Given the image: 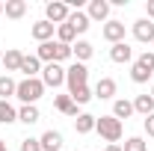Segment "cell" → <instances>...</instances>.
Instances as JSON below:
<instances>
[{
    "instance_id": "1",
    "label": "cell",
    "mask_w": 154,
    "mask_h": 151,
    "mask_svg": "<svg viewBox=\"0 0 154 151\" xmlns=\"http://www.w3.org/2000/svg\"><path fill=\"white\" fill-rule=\"evenodd\" d=\"M38 62H62V59L71 57V45H62V42H42L38 45Z\"/></svg>"
},
{
    "instance_id": "2",
    "label": "cell",
    "mask_w": 154,
    "mask_h": 151,
    "mask_svg": "<svg viewBox=\"0 0 154 151\" xmlns=\"http://www.w3.org/2000/svg\"><path fill=\"white\" fill-rule=\"evenodd\" d=\"M95 131L101 133V139H107L110 145H119V139H122V122L116 119V116H101L95 122Z\"/></svg>"
},
{
    "instance_id": "3",
    "label": "cell",
    "mask_w": 154,
    "mask_h": 151,
    "mask_svg": "<svg viewBox=\"0 0 154 151\" xmlns=\"http://www.w3.org/2000/svg\"><path fill=\"white\" fill-rule=\"evenodd\" d=\"M15 95H18L24 104H36L38 98L45 95V83L36 80V77H24V80L18 83V92H15Z\"/></svg>"
},
{
    "instance_id": "4",
    "label": "cell",
    "mask_w": 154,
    "mask_h": 151,
    "mask_svg": "<svg viewBox=\"0 0 154 151\" xmlns=\"http://www.w3.org/2000/svg\"><path fill=\"white\" fill-rule=\"evenodd\" d=\"M86 80H89V68H86L83 62H74L71 68H65V83H68L71 92L80 89V86H86Z\"/></svg>"
},
{
    "instance_id": "5",
    "label": "cell",
    "mask_w": 154,
    "mask_h": 151,
    "mask_svg": "<svg viewBox=\"0 0 154 151\" xmlns=\"http://www.w3.org/2000/svg\"><path fill=\"white\" fill-rule=\"evenodd\" d=\"M42 83H45V86H54V89L62 86V83H65V68H62L59 62H48V65L42 68Z\"/></svg>"
},
{
    "instance_id": "6",
    "label": "cell",
    "mask_w": 154,
    "mask_h": 151,
    "mask_svg": "<svg viewBox=\"0 0 154 151\" xmlns=\"http://www.w3.org/2000/svg\"><path fill=\"white\" fill-rule=\"evenodd\" d=\"M45 15H48L45 21H51V24H65L71 12H68V3H59V0H54V3H48V6H45Z\"/></svg>"
},
{
    "instance_id": "7",
    "label": "cell",
    "mask_w": 154,
    "mask_h": 151,
    "mask_svg": "<svg viewBox=\"0 0 154 151\" xmlns=\"http://www.w3.org/2000/svg\"><path fill=\"white\" fill-rule=\"evenodd\" d=\"M104 39L113 42V45L125 42V21H107L104 24Z\"/></svg>"
},
{
    "instance_id": "8",
    "label": "cell",
    "mask_w": 154,
    "mask_h": 151,
    "mask_svg": "<svg viewBox=\"0 0 154 151\" xmlns=\"http://www.w3.org/2000/svg\"><path fill=\"white\" fill-rule=\"evenodd\" d=\"M42 151H62V133L59 131H45L42 139H38Z\"/></svg>"
},
{
    "instance_id": "9",
    "label": "cell",
    "mask_w": 154,
    "mask_h": 151,
    "mask_svg": "<svg viewBox=\"0 0 154 151\" xmlns=\"http://www.w3.org/2000/svg\"><path fill=\"white\" fill-rule=\"evenodd\" d=\"M134 36H136V42H154V21L139 18L134 24Z\"/></svg>"
},
{
    "instance_id": "10",
    "label": "cell",
    "mask_w": 154,
    "mask_h": 151,
    "mask_svg": "<svg viewBox=\"0 0 154 151\" xmlns=\"http://www.w3.org/2000/svg\"><path fill=\"white\" fill-rule=\"evenodd\" d=\"M110 59H113V62H131V59H134V48H131L128 42H119V45L110 48Z\"/></svg>"
},
{
    "instance_id": "11",
    "label": "cell",
    "mask_w": 154,
    "mask_h": 151,
    "mask_svg": "<svg viewBox=\"0 0 154 151\" xmlns=\"http://www.w3.org/2000/svg\"><path fill=\"white\" fill-rule=\"evenodd\" d=\"M116 95V80L113 77H101L95 83V98H101V101H110Z\"/></svg>"
},
{
    "instance_id": "12",
    "label": "cell",
    "mask_w": 154,
    "mask_h": 151,
    "mask_svg": "<svg viewBox=\"0 0 154 151\" xmlns=\"http://www.w3.org/2000/svg\"><path fill=\"white\" fill-rule=\"evenodd\" d=\"M3 15L12 18V21L24 18V15H27V3H24V0H6V3H3Z\"/></svg>"
},
{
    "instance_id": "13",
    "label": "cell",
    "mask_w": 154,
    "mask_h": 151,
    "mask_svg": "<svg viewBox=\"0 0 154 151\" xmlns=\"http://www.w3.org/2000/svg\"><path fill=\"white\" fill-rule=\"evenodd\" d=\"M86 15H89V21H107V15H110V3H107V0H92Z\"/></svg>"
},
{
    "instance_id": "14",
    "label": "cell",
    "mask_w": 154,
    "mask_h": 151,
    "mask_svg": "<svg viewBox=\"0 0 154 151\" xmlns=\"http://www.w3.org/2000/svg\"><path fill=\"white\" fill-rule=\"evenodd\" d=\"M30 33H33V39H38V42H51V36H54V24H51V21H36Z\"/></svg>"
},
{
    "instance_id": "15",
    "label": "cell",
    "mask_w": 154,
    "mask_h": 151,
    "mask_svg": "<svg viewBox=\"0 0 154 151\" xmlns=\"http://www.w3.org/2000/svg\"><path fill=\"white\" fill-rule=\"evenodd\" d=\"M65 24H71V27H74V33H86L92 21H89V15H86V12H80V9H77V12H71V15H68V21H65Z\"/></svg>"
},
{
    "instance_id": "16",
    "label": "cell",
    "mask_w": 154,
    "mask_h": 151,
    "mask_svg": "<svg viewBox=\"0 0 154 151\" xmlns=\"http://www.w3.org/2000/svg\"><path fill=\"white\" fill-rule=\"evenodd\" d=\"M95 122H98V119L92 113H80L74 119V131L77 133H92V131H95Z\"/></svg>"
},
{
    "instance_id": "17",
    "label": "cell",
    "mask_w": 154,
    "mask_h": 151,
    "mask_svg": "<svg viewBox=\"0 0 154 151\" xmlns=\"http://www.w3.org/2000/svg\"><path fill=\"white\" fill-rule=\"evenodd\" d=\"M54 107H57L59 113H65V116H74V119L80 116V113H77V104L71 101V95H57V101H54Z\"/></svg>"
},
{
    "instance_id": "18",
    "label": "cell",
    "mask_w": 154,
    "mask_h": 151,
    "mask_svg": "<svg viewBox=\"0 0 154 151\" xmlns=\"http://www.w3.org/2000/svg\"><path fill=\"white\" fill-rule=\"evenodd\" d=\"M134 113H139V116H151V113H154V98H151V95H136Z\"/></svg>"
},
{
    "instance_id": "19",
    "label": "cell",
    "mask_w": 154,
    "mask_h": 151,
    "mask_svg": "<svg viewBox=\"0 0 154 151\" xmlns=\"http://www.w3.org/2000/svg\"><path fill=\"white\" fill-rule=\"evenodd\" d=\"M113 116L122 122V119H131L134 116V101H125V98H119L113 104Z\"/></svg>"
},
{
    "instance_id": "20",
    "label": "cell",
    "mask_w": 154,
    "mask_h": 151,
    "mask_svg": "<svg viewBox=\"0 0 154 151\" xmlns=\"http://www.w3.org/2000/svg\"><path fill=\"white\" fill-rule=\"evenodd\" d=\"M21 62H24V54L21 51H6V57H3V65H6V71H21Z\"/></svg>"
},
{
    "instance_id": "21",
    "label": "cell",
    "mask_w": 154,
    "mask_h": 151,
    "mask_svg": "<svg viewBox=\"0 0 154 151\" xmlns=\"http://www.w3.org/2000/svg\"><path fill=\"white\" fill-rule=\"evenodd\" d=\"M18 122H24V125H36L38 122V107L36 104H24L18 113Z\"/></svg>"
},
{
    "instance_id": "22",
    "label": "cell",
    "mask_w": 154,
    "mask_h": 151,
    "mask_svg": "<svg viewBox=\"0 0 154 151\" xmlns=\"http://www.w3.org/2000/svg\"><path fill=\"white\" fill-rule=\"evenodd\" d=\"M0 122H3V125L18 122V113H15V107H12L9 101H0Z\"/></svg>"
},
{
    "instance_id": "23",
    "label": "cell",
    "mask_w": 154,
    "mask_h": 151,
    "mask_svg": "<svg viewBox=\"0 0 154 151\" xmlns=\"http://www.w3.org/2000/svg\"><path fill=\"white\" fill-rule=\"evenodd\" d=\"M71 54L77 57V62H86L92 57V45L89 42H77V45H71Z\"/></svg>"
},
{
    "instance_id": "24",
    "label": "cell",
    "mask_w": 154,
    "mask_h": 151,
    "mask_svg": "<svg viewBox=\"0 0 154 151\" xmlns=\"http://www.w3.org/2000/svg\"><path fill=\"white\" fill-rule=\"evenodd\" d=\"M18 92V83L12 80V77H0V101H6L9 95Z\"/></svg>"
},
{
    "instance_id": "25",
    "label": "cell",
    "mask_w": 154,
    "mask_h": 151,
    "mask_svg": "<svg viewBox=\"0 0 154 151\" xmlns=\"http://www.w3.org/2000/svg\"><path fill=\"white\" fill-rule=\"evenodd\" d=\"M57 42H62V45H71V42H74V27H71V24H59V30H57Z\"/></svg>"
},
{
    "instance_id": "26",
    "label": "cell",
    "mask_w": 154,
    "mask_h": 151,
    "mask_svg": "<svg viewBox=\"0 0 154 151\" xmlns=\"http://www.w3.org/2000/svg\"><path fill=\"white\" fill-rule=\"evenodd\" d=\"M21 71H24L27 77H36V71H42V68H38V57H24Z\"/></svg>"
},
{
    "instance_id": "27",
    "label": "cell",
    "mask_w": 154,
    "mask_h": 151,
    "mask_svg": "<svg viewBox=\"0 0 154 151\" xmlns=\"http://www.w3.org/2000/svg\"><path fill=\"white\" fill-rule=\"evenodd\" d=\"M71 101H74V104H89V101H92V89H89V86L74 89V92H71Z\"/></svg>"
},
{
    "instance_id": "28",
    "label": "cell",
    "mask_w": 154,
    "mask_h": 151,
    "mask_svg": "<svg viewBox=\"0 0 154 151\" xmlns=\"http://www.w3.org/2000/svg\"><path fill=\"white\" fill-rule=\"evenodd\" d=\"M148 77H151V71H145L139 62H134V68H131V80H134V83H145Z\"/></svg>"
},
{
    "instance_id": "29",
    "label": "cell",
    "mask_w": 154,
    "mask_h": 151,
    "mask_svg": "<svg viewBox=\"0 0 154 151\" xmlns=\"http://www.w3.org/2000/svg\"><path fill=\"white\" fill-rule=\"evenodd\" d=\"M148 145H145V139H139V136H131L128 142H125V148L122 151H145Z\"/></svg>"
},
{
    "instance_id": "30",
    "label": "cell",
    "mask_w": 154,
    "mask_h": 151,
    "mask_svg": "<svg viewBox=\"0 0 154 151\" xmlns=\"http://www.w3.org/2000/svg\"><path fill=\"white\" fill-rule=\"evenodd\" d=\"M136 62H139V65H142L145 71H151V74H154V54H148V51H145V54L136 59Z\"/></svg>"
},
{
    "instance_id": "31",
    "label": "cell",
    "mask_w": 154,
    "mask_h": 151,
    "mask_svg": "<svg viewBox=\"0 0 154 151\" xmlns=\"http://www.w3.org/2000/svg\"><path fill=\"white\" fill-rule=\"evenodd\" d=\"M21 151H42V145H38V139H24Z\"/></svg>"
},
{
    "instance_id": "32",
    "label": "cell",
    "mask_w": 154,
    "mask_h": 151,
    "mask_svg": "<svg viewBox=\"0 0 154 151\" xmlns=\"http://www.w3.org/2000/svg\"><path fill=\"white\" fill-rule=\"evenodd\" d=\"M145 133H148V136H154V113L145 116Z\"/></svg>"
},
{
    "instance_id": "33",
    "label": "cell",
    "mask_w": 154,
    "mask_h": 151,
    "mask_svg": "<svg viewBox=\"0 0 154 151\" xmlns=\"http://www.w3.org/2000/svg\"><path fill=\"white\" fill-rule=\"evenodd\" d=\"M145 12H148V21H154V0L145 3Z\"/></svg>"
},
{
    "instance_id": "34",
    "label": "cell",
    "mask_w": 154,
    "mask_h": 151,
    "mask_svg": "<svg viewBox=\"0 0 154 151\" xmlns=\"http://www.w3.org/2000/svg\"><path fill=\"white\" fill-rule=\"evenodd\" d=\"M104 151H122V145H107Z\"/></svg>"
},
{
    "instance_id": "35",
    "label": "cell",
    "mask_w": 154,
    "mask_h": 151,
    "mask_svg": "<svg viewBox=\"0 0 154 151\" xmlns=\"http://www.w3.org/2000/svg\"><path fill=\"white\" fill-rule=\"evenodd\" d=\"M0 151H9V145H6V142H3V139H0Z\"/></svg>"
},
{
    "instance_id": "36",
    "label": "cell",
    "mask_w": 154,
    "mask_h": 151,
    "mask_svg": "<svg viewBox=\"0 0 154 151\" xmlns=\"http://www.w3.org/2000/svg\"><path fill=\"white\" fill-rule=\"evenodd\" d=\"M0 15H3V0H0Z\"/></svg>"
},
{
    "instance_id": "37",
    "label": "cell",
    "mask_w": 154,
    "mask_h": 151,
    "mask_svg": "<svg viewBox=\"0 0 154 151\" xmlns=\"http://www.w3.org/2000/svg\"><path fill=\"white\" fill-rule=\"evenodd\" d=\"M0 62H3V54H0Z\"/></svg>"
},
{
    "instance_id": "38",
    "label": "cell",
    "mask_w": 154,
    "mask_h": 151,
    "mask_svg": "<svg viewBox=\"0 0 154 151\" xmlns=\"http://www.w3.org/2000/svg\"><path fill=\"white\" fill-rule=\"evenodd\" d=\"M151 98H154V89H151Z\"/></svg>"
}]
</instances>
